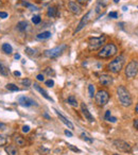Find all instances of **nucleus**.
I'll list each match as a JSON object with an SVG mask.
<instances>
[{
    "mask_svg": "<svg viewBox=\"0 0 138 155\" xmlns=\"http://www.w3.org/2000/svg\"><path fill=\"white\" fill-rule=\"evenodd\" d=\"M117 95H118V99H119V102L122 106L124 107H129V106L132 105L133 100L130 91L124 87L123 85H120L118 86L117 88Z\"/></svg>",
    "mask_w": 138,
    "mask_h": 155,
    "instance_id": "nucleus-1",
    "label": "nucleus"
},
{
    "mask_svg": "<svg viewBox=\"0 0 138 155\" xmlns=\"http://www.w3.org/2000/svg\"><path fill=\"white\" fill-rule=\"evenodd\" d=\"M117 52H118V49L116 47V45L109 43V44L104 45L101 48V50L98 52V56L101 58V59H109V58L116 55Z\"/></svg>",
    "mask_w": 138,
    "mask_h": 155,
    "instance_id": "nucleus-2",
    "label": "nucleus"
},
{
    "mask_svg": "<svg viewBox=\"0 0 138 155\" xmlns=\"http://www.w3.org/2000/svg\"><path fill=\"white\" fill-rule=\"evenodd\" d=\"M123 64H124L123 56H118V58L113 60L107 65V69H109V71H111L113 73H119L122 70V68H123Z\"/></svg>",
    "mask_w": 138,
    "mask_h": 155,
    "instance_id": "nucleus-3",
    "label": "nucleus"
},
{
    "mask_svg": "<svg viewBox=\"0 0 138 155\" xmlns=\"http://www.w3.org/2000/svg\"><path fill=\"white\" fill-rule=\"evenodd\" d=\"M106 41V37L104 35H101L99 37H91L88 41V49L90 51H96V50L102 48Z\"/></svg>",
    "mask_w": 138,
    "mask_h": 155,
    "instance_id": "nucleus-4",
    "label": "nucleus"
},
{
    "mask_svg": "<svg viewBox=\"0 0 138 155\" xmlns=\"http://www.w3.org/2000/svg\"><path fill=\"white\" fill-rule=\"evenodd\" d=\"M125 76L127 79H133L135 78L138 74V61L136 60H133L127 64V66L125 67Z\"/></svg>",
    "mask_w": 138,
    "mask_h": 155,
    "instance_id": "nucleus-5",
    "label": "nucleus"
},
{
    "mask_svg": "<svg viewBox=\"0 0 138 155\" xmlns=\"http://www.w3.org/2000/svg\"><path fill=\"white\" fill-rule=\"evenodd\" d=\"M66 48H67L66 47V45H61V46H57V47L52 48V49L46 50L44 54H45V56H47L49 59H55V58L60 56L63 52H64Z\"/></svg>",
    "mask_w": 138,
    "mask_h": 155,
    "instance_id": "nucleus-6",
    "label": "nucleus"
},
{
    "mask_svg": "<svg viewBox=\"0 0 138 155\" xmlns=\"http://www.w3.org/2000/svg\"><path fill=\"white\" fill-rule=\"evenodd\" d=\"M95 98H96V102L98 103L99 106H104L109 103V94L106 90H99L97 94L95 95Z\"/></svg>",
    "mask_w": 138,
    "mask_h": 155,
    "instance_id": "nucleus-7",
    "label": "nucleus"
},
{
    "mask_svg": "<svg viewBox=\"0 0 138 155\" xmlns=\"http://www.w3.org/2000/svg\"><path fill=\"white\" fill-rule=\"evenodd\" d=\"M113 144L115 146V148L121 152H125V153H129L132 151V146L127 143L126 141L124 140H120V139H117V140H114L113 141Z\"/></svg>",
    "mask_w": 138,
    "mask_h": 155,
    "instance_id": "nucleus-8",
    "label": "nucleus"
},
{
    "mask_svg": "<svg viewBox=\"0 0 138 155\" xmlns=\"http://www.w3.org/2000/svg\"><path fill=\"white\" fill-rule=\"evenodd\" d=\"M68 9H69V11L74 15H80L82 13V8H81V6H80L76 1H74V0H70V1L68 2Z\"/></svg>",
    "mask_w": 138,
    "mask_h": 155,
    "instance_id": "nucleus-9",
    "label": "nucleus"
},
{
    "mask_svg": "<svg viewBox=\"0 0 138 155\" xmlns=\"http://www.w3.org/2000/svg\"><path fill=\"white\" fill-rule=\"evenodd\" d=\"M18 103H19L21 106H25V107H29V106L36 105V102L34 101V100L31 99V98H29V97H26V96L19 97V99H18Z\"/></svg>",
    "mask_w": 138,
    "mask_h": 155,
    "instance_id": "nucleus-10",
    "label": "nucleus"
},
{
    "mask_svg": "<svg viewBox=\"0 0 138 155\" xmlns=\"http://www.w3.org/2000/svg\"><path fill=\"white\" fill-rule=\"evenodd\" d=\"M99 81L104 86H111L113 84V82H114V79L109 74H101L100 78H99Z\"/></svg>",
    "mask_w": 138,
    "mask_h": 155,
    "instance_id": "nucleus-11",
    "label": "nucleus"
},
{
    "mask_svg": "<svg viewBox=\"0 0 138 155\" xmlns=\"http://www.w3.org/2000/svg\"><path fill=\"white\" fill-rule=\"evenodd\" d=\"M90 13L91 12H88L87 14H86L85 16H84V17L81 19V21H80L79 25H78V28H76V30L74 31V34H76L78 32H80V31H81V30H82L83 28H84V27L87 25V22L89 21V17H90Z\"/></svg>",
    "mask_w": 138,
    "mask_h": 155,
    "instance_id": "nucleus-12",
    "label": "nucleus"
},
{
    "mask_svg": "<svg viewBox=\"0 0 138 155\" xmlns=\"http://www.w3.org/2000/svg\"><path fill=\"white\" fill-rule=\"evenodd\" d=\"M81 111H82V114L84 115V117H85L89 122H94L95 118L92 117V115L90 114V112L88 111V108H87V106L85 105V103H82V104H81Z\"/></svg>",
    "mask_w": 138,
    "mask_h": 155,
    "instance_id": "nucleus-13",
    "label": "nucleus"
},
{
    "mask_svg": "<svg viewBox=\"0 0 138 155\" xmlns=\"http://www.w3.org/2000/svg\"><path fill=\"white\" fill-rule=\"evenodd\" d=\"M54 112H55L56 116H57V117L60 118V120H61V121H62V122L64 123L65 126H68L69 129L74 130V124H72V123H71L70 121H69V120L67 119V118H65L64 116H63V115L61 114L60 112H57V111H56V109H54Z\"/></svg>",
    "mask_w": 138,
    "mask_h": 155,
    "instance_id": "nucleus-14",
    "label": "nucleus"
},
{
    "mask_svg": "<svg viewBox=\"0 0 138 155\" xmlns=\"http://www.w3.org/2000/svg\"><path fill=\"white\" fill-rule=\"evenodd\" d=\"M34 88H35V89L38 91V93H41V95L43 97H44L45 99H47V100H49V101H51V102H53V99L51 98L50 96H49V95H48V93H47L46 90H45V89H44L43 87H41V86H39L38 84L34 83Z\"/></svg>",
    "mask_w": 138,
    "mask_h": 155,
    "instance_id": "nucleus-15",
    "label": "nucleus"
},
{
    "mask_svg": "<svg viewBox=\"0 0 138 155\" xmlns=\"http://www.w3.org/2000/svg\"><path fill=\"white\" fill-rule=\"evenodd\" d=\"M14 141L15 143L19 147H25L26 146V139H25L21 135H15L14 136Z\"/></svg>",
    "mask_w": 138,
    "mask_h": 155,
    "instance_id": "nucleus-16",
    "label": "nucleus"
},
{
    "mask_svg": "<svg viewBox=\"0 0 138 155\" xmlns=\"http://www.w3.org/2000/svg\"><path fill=\"white\" fill-rule=\"evenodd\" d=\"M6 152L9 155H18V150L17 148L13 144H9L6 147Z\"/></svg>",
    "mask_w": 138,
    "mask_h": 155,
    "instance_id": "nucleus-17",
    "label": "nucleus"
},
{
    "mask_svg": "<svg viewBox=\"0 0 138 155\" xmlns=\"http://www.w3.org/2000/svg\"><path fill=\"white\" fill-rule=\"evenodd\" d=\"M47 15L48 17H51V18L56 17V16H59V10H57L56 6H51V8L48 9Z\"/></svg>",
    "mask_w": 138,
    "mask_h": 155,
    "instance_id": "nucleus-18",
    "label": "nucleus"
},
{
    "mask_svg": "<svg viewBox=\"0 0 138 155\" xmlns=\"http://www.w3.org/2000/svg\"><path fill=\"white\" fill-rule=\"evenodd\" d=\"M28 27H29V25H28L27 21H19V22L17 24V26H16V28H17L18 31L25 32V31L28 29Z\"/></svg>",
    "mask_w": 138,
    "mask_h": 155,
    "instance_id": "nucleus-19",
    "label": "nucleus"
},
{
    "mask_svg": "<svg viewBox=\"0 0 138 155\" xmlns=\"http://www.w3.org/2000/svg\"><path fill=\"white\" fill-rule=\"evenodd\" d=\"M51 32H49V31H45V32H41L39 33V34H37L36 35V38L37 39H48V38L51 37Z\"/></svg>",
    "mask_w": 138,
    "mask_h": 155,
    "instance_id": "nucleus-20",
    "label": "nucleus"
},
{
    "mask_svg": "<svg viewBox=\"0 0 138 155\" xmlns=\"http://www.w3.org/2000/svg\"><path fill=\"white\" fill-rule=\"evenodd\" d=\"M2 51L6 54H11V53L13 52V48H12V46L10 44H8V43H4V44L2 45Z\"/></svg>",
    "mask_w": 138,
    "mask_h": 155,
    "instance_id": "nucleus-21",
    "label": "nucleus"
},
{
    "mask_svg": "<svg viewBox=\"0 0 138 155\" xmlns=\"http://www.w3.org/2000/svg\"><path fill=\"white\" fill-rule=\"evenodd\" d=\"M67 103L69 104V105L74 106V107H76V106L79 105V103H78V101H76V97H74V96H69V97H68Z\"/></svg>",
    "mask_w": 138,
    "mask_h": 155,
    "instance_id": "nucleus-22",
    "label": "nucleus"
},
{
    "mask_svg": "<svg viewBox=\"0 0 138 155\" xmlns=\"http://www.w3.org/2000/svg\"><path fill=\"white\" fill-rule=\"evenodd\" d=\"M0 74H2V76H6L9 74V69H8L6 65H3L1 62H0Z\"/></svg>",
    "mask_w": 138,
    "mask_h": 155,
    "instance_id": "nucleus-23",
    "label": "nucleus"
},
{
    "mask_svg": "<svg viewBox=\"0 0 138 155\" xmlns=\"http://www.w3.org/2000/svg\"><path fill=\"white\" fill-rule=\"evenodd\" d=\"M26 53L28 54L29 56H31V58H33V56H36L37 55V51L34 49H32V48H26Z\"/></svg>",
    "mask_w": 138,
    "mask_h": 155,
    "instance_id": "nucleus-24",
    "label": "nucleus"
},
{
    "mask_svg": "<svg viewBox=\"0 0 138 155\" xmlns=\"http://www.w3.org/2000/svg\"><path fill=\"white\" fill-rule=\"evenodd\" d=\"M22 4H24L25 6H27V8H28L30 11H38V8L36 6H34V4H31V3H27V2H24Z\"/></svg>",
    "mask_w": 138,
    "mask_h": 155,
    "instance_id": "nucleus-25",
    "label": "nucleus"
},
{
    "mask_svg": "<svg viewBox=\"0 0 138 155\" xmlns=\"http://www.w3.org/2000/svg\"><path fill=\"white\" fill-rule=\"evenodd\" d=\"M6 88L11 91H18L19 90V88H18L15 84H13V83H10V84L6 85Z\"/></svg>",
    "mask_w": 138,
    "mask_h": 155,
    "instance_id": "nucleus-26",
    "label": "nucleus"
},
{
    "mask_svg": "<svg viewBox=\"0 0 138 155\" xmlns=\"http://www.w3.org/2000/svg\"><path fill=\"white\" fill-rule=\"evenodd\" d=\"M81 137H82V139H84V140H86L87 142H89V143H91L92 141H94L92 140V138H91L89 135L86 134V133H82V134H81Z\"/></svg>",
    "mask_w": 138,
    "mask_h": 155,
    "instance_id": "nucleus-27",
    "label": "nucleus"
},
{
    "mask_svg": "<svg viewBox=\"0 0 138 155\" xmlns=\"http://www.w3.org/2000/svg\"><path fill=\"white\" fill-rule=\"evenodd\" d=\"M88 93H89V97L90 98H94L95 97V86L92 84L90 85H88Z\"/></svg>",
    "mask_w": 138,
    "mask_h": 155,
    "instance_id": "nucleus-28",
    "label": "nucleus"
},
{
    "mask_svg": "<svg viewBox=\"0 0 138 155\" xmlns=\"http://www.w3.org/2000/svg\"><path fill=\"white\" fill-rule=\"evenodd\" d=\"M41 21V17L38 16V15H35V16H33L32 17V22L34 25H38L39 22Z\"/></svg>",
    "mask_w": 138,
    "mask_h": 155,
    "instance_id": "nucleus-29",
    "label": "nucleus"
},
{
    "mask_svg": "<svg viewBox=\"0 0 138 155\" xmlns=\"http://www.w3.org/2000/svg\"><path fill=\"white\" fill-rule=\"evenodd\" d=\"M21 84L24 85V86H26V87H29V86H31L32 82H31V80L30 79H24L21 81Z\"/></svg>",
    "mask_w": 138,
    "mask_h": 155,
    "instance_id": "nucleus-30",
    "label": "nucleus"
},
{
    "mask_svg": "<svg viewBox=\"0 0 138 155\" xmlns=\"http://www.w3.org/2000/svg\"><path fill=\"white\" fill-rule=\"evenodd\" d=\"M6 141H8V139H6V136H3V135H0V147L4 146L6 143Z\"/></svg>",
    "mask_w": 138,
    "mask_h": 155,
    "instance_id": "nucleus-31",
    "label": "nucleus"
},
{
    "mask_svg": "<svg viewBox=\"0 0 138 155\" xmlns=\"http://www.w3.org/2000/svg\"><path fill=\"white\" fill-rule=\"evenodd\" d=\"M45 84H46V86H48V87H52V86H54V81L53 80H47V81H45Z\"/></svg>",
    "mask_w": 138,
    "mask_h": 155,
    "instance_id": "nucleus-32",
    "label": "nucleus"
},
{
    "mask_svg": "<svg viewBox=\"0 0 138 155\" xmlns=\"http://www.w3.org/2000/svg\"><path fill=\"white\" fill-rule=\"evenodd\" d=\"M68 148H69L71 151H74V152H81V150L78 149V148H76V147H74L72 144H68Z\"/></svg>",
    "mask_w": 138,
    "mask_h": 155,
    "instance_id": "nucleus-33",
    "label": "nucleus"
},
{
    "mask_svg": "<svg viewBox=\"0 0 138 155\" xmlns=\"http://www.w3.org/2000/svg\"><path fill=\"white\" fill-rule=\"evenodd\" d=\"M45 72L47 73L48 76H51V74H52V76H54V70H53L52 68H47V69L45 70Z\"/></svg>",
    "mask_w": 138,
    "mask_h": 155,
    "instance_id": "nucleus-34",
    "label": "nucleus"
},
{
    "mask_svg": "<svg viewBox=\"0 0 138 155\" xmlns=\"http://www.w3.org/2000/svg\"><path fill=\"white\" fill-rule=\"evenodd\" d=\"M38 152H39V153H43V154H48V153H49V149L41 148V149H38Z\"/></svg>",
    "mask_w": 138,
    "mask_h": 155,
    "instance_id": "nucleus-35",
    "label": "nucleus"
},
{
    "mask_svg": "<svg viewBox=\"0 0 138 155\" xmlns=\"http://www.w3.org/2000/svg\"><path fill=\"white\" fill-rule=\"evenodd\" d=\"M36 79H37V81L43 82L45 80V76H44V74H37V76H36Z\"/></svg>",
    "mask_w": 138,
    "mask_h": 155,
    "instance_id": "nucleus-36",
    "label": "nucleus"
},
{
    "mask_svg": "<svg viewBox=\"0 0 138 155\" xmlns=\"http://www.w3.org/2000/svg\"><path fill=\"white\" fill-rule=\"evenodd\" d=\"M109 17H111V18H117L118 17V14L116 12H111L109 14Z\"/></svg>",
    "mask_w": 138,
    "mask_h": 155,
    "instance_id": "nucleus-37",
    "label": "nucleus"
},
{
    "mask_svg": "<svg viewBox=\"0 0 138 155\" xmlns=\"http://www.w3.org/2000/svg\"><path fill=\"white\" fill-rule=\"evenodd\" d=\"M30 131V126H22V132L24 133H28Z\"/></svg>",
    "mask_w": 138,
    "mask_h": 155,
    "instance_id": "nucleus-38",
    "label": "nucleus"
},
{
    "mask_svg": "<svg viewBox=\"0 0 138 155\" xmlns=\"http://www.w3.org/2000/svg\"><path fill=\"white\" fill-rule=\"evenodd\" d=\"M133 126H134V128H135V129L138 131V118L134 119V122H133Z\"/></svg>",
    "mask_w": 138,
    "mask_h": 155,
    "instance_id": "nucleus-39",
    "label": "nucleus"
},
{
    "mask_svg": "<svg viewBox=\"0 0 138 155\" xmlns=\"http://www.w3.org/2000/svg\"><path fill=\"white\" fill-rule=\"evenodd\" d=\"M64 133H65V135H66V136H68V137H72V136H74V135H72V133H71L70 131H68V130H66Z\"/></svg>",
    "mask_w": 138,
    "mask_h": 155,
    "instance_id": "nucleus-40",
    "label": "nucleus"
},
{
    "mask_svg": "<svg viewBox=\"0 0 138 155\" xmlns=\"http://www.w3.org/2000/svg\"><path fill=\"white\" fill-rule=\"evenodd\" d=\"M6 17H8V13L0 12V18H6Z\"/></svg>",
    "mask_w": 138,
    "mask_h": 155,
    "instance_id": "nucleus-41",
    "label": "nucleus"
},
{
    "mask_svg": "<svg viewBox=\"0 0 138 155\" xmlns=\"http://www.w3.org/2000/svg\"><path fill=\"white\" fill-rule=\"evenodd\" d=\"M109 117H111V111H106L105 116H104V118H105V120H107Z\"/></svg>",
    "mask_w": 138,
    "mask_h": 155,
    "instance_id": "nucleus-42",
    "label": "nucleus"
},
{
    "mask_svg": "<svg viewBox=\"0 0 138 155\" xmlns=\"http://www.w3.org/2000/svg\"><path fill=\"white\" fill-rule=\"evenodd\" d=\"M107 121H109V122H116V121H117V118L116 117H109V119H107Z\"/></svg>",
    "mask_w": 138,
    "mask_h": 155,
    "instance_id": "nucleus-43",
    "label": "nucleus"
},
{
    "mask_svg": "<svg viewBox=\"0 0 138 155\" xmlns=\"http://www.w3.org/2000/svg\"><path fill=\"white\" fill-rule=\"evenodd\" d=\"M88 0H76V2L80 3V4H86Z\"/></svg>",
    "mask_w": 138,
    "mask_h": 155,
    "instance_id": "nucleus-44",
    "label": "nucleus"
},
{
    "mask_svg": "<svg viewBox=\"0 0 138 155\" xmlns=\"http://www.w3.org/2000/svg\"><path fill=\"white\" fill-rule=\"evenodd\" d=\"M14 74H15V76H21V73L19 72V71H15Z\"/></svg>",
    "mask_w": 138,
    "mask_h": 155,
    "instance_id": "nucleus-45",
    "label": "nucleus"
},
{
    "mask_svg": "<svg viewBox=\"0 0 138 155\" xmlns=\"http://www.w3.org/2000/svg\"><path fill=\"white\" fill-rule=\"evenodd\" d=\"M15 59H16V60H19V59H20V54L16 53V54H15Z\"/></svg>",
    "mask_w": 138,
    "mask_h": 155,
    "instance_id": "nucleus-46",
    "label": "nucleus"
},
{
    "mask_svg": "<svg viewBox=\"0 0 138 155\" xmlns=\"http://www.w3.org/2000/svg\"><path fill=\"white\" fill-rule=\"evenodd\" d=\"M44 117H46L47 119H50V117H49V115L48 114H44Z\"/></svg>",
    "mask_w": 138,
    "mask_h": 155,
    "instance_id": "nucleus-47",
    "label": "nucleus"
},
{
    "mask_svg": "<svg viewBox=\"0 0 138 155\" xmlns=\"http://www.w3.org/2000/svg\"><path fill=\"white\" fill-rule=\"evenodd\" d=\"M135 112L138 114V103H137V105H136V107H135Z\"/></svg>",
    "mask_w": 138,
    "mask_h": 155,
    "instance_id": "nucleus-48",
    "label": "nucleus"
},
{
    "mask_svg": "<svg viewBox=\"0 0 138 155\" xmlns=\"http://www.w3.org/2000/svg\"><path fill=\"white\" fill-rule=\"evenodd\" d=\"M122 10H123L124 12H125L126 10H127V8H126V6H123V8H122Z\"/></svg>",
    "mask_w": 138,
    "mask_h": 155,
    "instance_id": "nucleus-49",
    "label": "nucleus"
},
{
    "mask_svg": "<svg viewBox=\"0 0 138 155\" xmlns=\"http://www.w3.org/2000/svg\"><path fill=\"white\" fill-rule=\"evenodd\" d=\"M114 2L115 3H118V2H119V0H114Z\"/></svg>",
    "mask_w": 138,
    "mask_h": 155,
    "instance_id": "nucleus-50",
    "label": "nucleus"
},
{
    "mask_svg": "<svg viewBox=\"0 0 138 155\" xmlns=\"http://www.w3.org/2000/svg\"><path fill=\"white\" fill-rule=\"evenodd\" d=\"M1 4H2V1H1V0H0V6H1Z\"/></svg>",
    "mask_w": 138,
    "mask_h": 155,
    "instance_id": "nucleus-51",
    "label": "nucleus"
},
{
    "mask_svg": "<svg viewBox=\"0 0 138 155\" xmlns=\"http://www.w3.org/2000/svg\"><path fill=\"white\" fill-rule=\"evenodd\" d=\"M114 155H119V154H114Z\"/></svg>",
    "mask_w": 138,
    "mask_h": 155,
    "instance_id": "nucleus-52",
    "label": "nucleus"
}]
</instances>
